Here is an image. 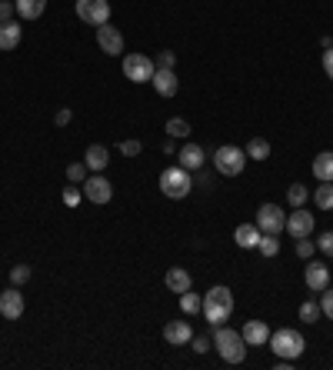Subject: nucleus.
<instances>
[{
  "instance_id": "cd10ccee",
  "label": "nucleus",
  "mask_w": 333,
  "mask_h": 370,
  "mask_svg": "<svg viewBox=\"0 0 333 370\" xmlns=\"http://www.w3.org/2000/svg\"><path fill=\"white\" fill-rule=\"evenodd\" d=\"M320 317H323L320 301H304V303H300V320H304V324H317Z\"/></svg>"
},
{
  "instance_id": "4468645a",
  "label": "nucleus",
  "mask_w": 333,
  "mask_h": 370,
  "mask_svg": "<svg viewBox=\"0 0 333 370\" xmlns=\"http://www.w3.org/2000/svg\"><path fill=\"white\" fill-rule=\"evenodd\" d=\"M164 341L173 343V347H183V343L194 341V330H190V324H187V320H166Z\"/></svg>"
},
{
  "instance_id": "4c0bfd02",
  "label": "nucleus",
  "mask_w": 333,
  "mask_h": 370,
  "mask_svg": "<svg viewBox=\"0 0 333 370\" xmlns=\"http://www.w3.org/2000/svg\"><path fill=\"white\" fill-rule=\"evenodd\" d=\"M14 0H0V24H7V20H10V17H14Z\"/></svg>"
},
{
  "instance_id": "f03ea898",
  "label": "nucleus",
  "mask_w": 333,
  "mask_h": 370,
  "mask_svg": "<svg viewBox=\"0 0 333 370\" xmlns=\"http://www.w3.org/2000/svg\"><path fill=\"white\" fill-rule=\"evenodd\" d=\"M213 347H217V354H220L227 364H243V357H247V341H243V334L223 327V324L217 327V334H213Z\"/></svg>"
},
{
  "instance_id": "c9c22d12",
  "label": "nucleus",
  "mask_w": 333,
  "mask_h": 370,
  "mask_svg": "<svg viewBox=\"0 0 333 370\" xmlns=\"http://www.w3.org/2000/svg\"><path fill=\"white\" fill-rule=\"evenodd\" d=\"M173 60H177V54H173V50H160V54H157V60H153V64H157V67L173 70Z\"/></svg>"
},
{
  "instance_id": "a211bd4d",
  "label": "nucleus",
  "mask_w": 333,
  "mask_h": 370,
  "mask_svg": "<svg viewBox=\"0 0 333 370\" xmlns=\"http://www.w3.org/2000/svg\"><path fill=\"white\" fill-rule=\"evenodd\" d=\"M177 153H180V167H187V170H200L204 160H207V153H204L200 144H183Z\"/></svg>"
},
{
  "instance_id": "dca6fc26",
  "label": "nucleus",
  "mask_w": 333,
  "mask_h": 370,
  "mask_svg": "<svg viewBox=\"0 0 333 370\" xmlns=\"http://www.w3.org/2000/svg\"><path fill=\"white\" fill-rule=\"evenodd\" d=\"M150 83L157 87V94H160V97H173V94H177V87H180V83H177V74H173V70H166V67L153 70Z\"/></svg>"
},
{
  "instance_id": "58836bf2",
  "label": "nucleus",
  "mask_w": 333,
  "mask_h": 370,
  "mask_svg": "<svg viewBox=\"0 0 333 370\" xmlns=\"http://www.w3.org/2000/svg\"><path fill=\"white\" fill-rule=\"evenodd\" d=\"M120 153H124V157H137V153H140V140H124V144H120Z\"/></svg>"
},
{
  "instance_id": "a19ab883",
  "label": "nucleus",
  "mask_w": 333,
  "mask_h": 370,
  "mask_svg": "<svg viewBox=\"0 0 333 370\" xmlns=\"http://www.w3.org/2000/svg\"><path fill=\"white\" fill-rule=\"evenodd\" d=\"M70 117H73V114H70V110H67V107H64V110H57V117H54V123H57V127H67V123H70Z\"/></svg>"
},
{
  "instance_id": "20e7f679",
  "label": "nucleus",
  "mask_w": 333,
  "mask_h": 370,
  "mask_svg": "<svg viewBox=\"0 0 333 370\" xmlns=\"http://www.w3.org/2000/svg\"><path fill=\"white\" fill-rule=\"evenodd\" d=\"M160 191H164V197H170V200H183L187 193L194 191L190 170H187V167H166L164 174H160Z\"/></svg>"
},
{
  "instance_id": "473e14b6",
  "label": "nucleus",
  "mask_w": 333,
  "mask_h": 370,
  "mask_svg": "<svg viewBox=\"0 0 333 370\" xmlns=\"http://www.w3.org/2000/svg\"><path fill=\"white\" fill-rule=\"evenodd\" d=\"M10 280H14V287L27 284V280H30V267H27V263H17L14 270H10Z\"/></svg>"
},
{
  "instance_id": "7ed1b4c3",
  "label": "nucleus",
  "mask_w": 333,
  "mask_h": 370,
  "mask_svg": "<svg viewBox=\"0 0 333 370\" xmlns=\"http://www.w3.org/2000/svg\"><path fill=\"white\" fill-rule=\"evenodd\" d=\"M270 347H274V354L280 357V360H297V357L306 350V341L300 337V330H293V327H280L270 334Z\"/></svg>"
},
{
  "instance_id": "c85d7f7f",
  "label": "nucleus",
  "mask_w": 333,
  "mask_h": 370,
  "mask_svg": "<svg viewBox=\"0 0 333 370\" xmlns=\"http://www.w3.org/2000/svg\"><path fill=\"white\" fill-rule=\"evenodd\" d=\"M287 200H290V207H304L310 200V191H306L304 184H290L287 187Z\"/></svg>"
},
{
  "instance_id": "ddd939ff",
  "label": "nucleus",
  "mask_w": 333,
  "mask_h": 370,
  "mask_svg": "<svg viewBox=\"0 0 333 370\" xmlns=\"http://www.w3.org/2000/svg\"><path fill=\"white\" fill-rule=\"evenodd\" d=\"M306 287L313 290V294H320V290H327L330 287V270H327V263H317V261H310L306 263Z\"/></svg>"
},
{
  "instance_id": "c756f323",
  "label": "nucleus",
  "mask_w": 333,
  "mask_h": 370,
  "mask_svg": "<svg viewBox=\"0 0 333 370\" xmlns=\"http://www.w3.org/2000/svg\"><path fill=\"white\" fill-rule=\"evenodd\" d=\"M187 134H190V123L183 121V117L166 121V137H187Z\"/></svg>"
},
{
  "instance_id": "72a5a7b5",
  "label": "nucleus",
  "mask_w": 333,
  "mask_h": 370,
  "mask_svg": "<svg viewBox=\"0 0 333 370\" xmlns=\"http://www.w3.org/2000/svg\"><path fill=\"white\" fill-rule=\"evenodd\" d=\"M313 250H317V244H313L310 237H300V240H297V254H300V257L310 261V257H313Z\"/></svg>"
},
{
  "instance_id": "2f4dec72",
  "label": "nucleus",
  "mask_w": 333,
  "mask_h": 370,
  "mask_svg": "<svg viewBox=\"0 0 333 370\" xmlns=\"http://www.w3.org/2000/svg\"><path fill=\"white\" fill-rule=\"evenodd\" d=\"M67 180L70 184H83V180H87V164H70L67 167Z\"/></svg>"
},
{
  "instance_id": "f8f14e48",
  "label": "nucleus",
  "mask_w": 333,
  "mask_h": 370,
  "mask_svg": "<svg viewBox=\"0 0 333 370\" xmlns=\"http://www.w3.org/2000/svg\"><path fill=\"white\" fill-rule=\"evenodd\" d=\"M0 314L7 317V320H20V317H24V294L17 287L0 294Z\"/></svg>"
},
{
  "instance_id": "6ab92c4d",
  "label": "nucleus",
  "mask_w": 333,
  "mask_h": 370,
  "mask_svg": "<svg viewBox=\"0 0 333 370\" xmlns=\"http://www.w3.org/2000/svg\"><path fill=\"white\" fill-rule=\"evenodd\" d=\"M164 280H166V290H173V294H187V290L194 287V280H190V274L183 267H170Z\"/></svg>"
},
{
  "instance_id": "2eb2a0df",
  "label": "nucleus",
  "mask_w": 333,
  "mask_h": 370,
  "mask_svg": "<svg viewBox=\"0 0 333 370\" xmlns=\"http://www.w3.org/2000/svg\"><path fill=\"white\" fill-rule=\"evenodd\" d=\"M83 164H87V170L100 174V170H107V167H111V151H107L104 144H90L87 153H83Z\"/></svg>"
},
{
  "instance_id": "7c9ffc66",
  "label": "nucleus",
  "mask_w": 333,
  "mask_h": 370,
  "mask_svg": "<svg viewBox=\"0 0 333 370\" xmlns=\"http://www.w3.org/2000/svg\"><path fill=\"white\" fill-rule=\"evenodd\" d=\"M320 310H323V317L327 320H333V290H320Z\"/></svg>"
},
{
  "instance_id": "4be33fe9",
  "label": "nucleus",
  "mask_w": 333,
  "mask_h": 370,
  "mask_svg": "<svg viewBox=\"0 0 333 370\" xmlns=\"http://www.w3.org/2000/svg\"><path fill=\"white\" fill-rule=\"evenodd\" d=\"M313 177L323 184V180H333V151H323L313 157Z\"/></svg>"
},
{
  "instance_id": "0eeeda50",
  "label": "nucleus",
  "mask_w": 333,
  "mask_h": 370,
  "mask_svg": "<svg viewBox=\"0 0 333 370\" xmlns=\"http://www.w3.org/2000/svg\"><path fill=\"white\" fill-rule=\"evenodd\" d=\"M77 17H80L83 24H107L111 20V4L107 0H77Z\"/></svg>"
},
{
  "instance_id": "bb28decb",
  "label": "nucleus",
  "mask_w": 333,
  "mask_h": 370,
  "mask_svg": "<svg viewBox=\"0 0 333 370\" xmlns=\"http://www.w3.org/2000/svg\"><path fill=\"white\" fill-rule=\"evenodd\" d=\"M200 307H204V297H197L194 287L187 290V294H180V310L183 314H200Z\"/></svg>"
},
{
  "instance_id": "79ce46f5",
  "label": "nucleus",
  "mask_w": 333,
  "mask_h": 370,
  "mask_svg": "<svg viewBox=\"0 0 333 370\" xmlns=\"http://www.w3.org/2000/svg\"><path fill=\"white\" fill-rule=\"evenodd\" d=\"M194 350H197V354H207L210 341H207V337H194Z\"/></svg>"
},
{
  "instance_id": "1a4fd4ad",
  "label": "nucleus",
  "mask_w": 333,
  "mask_h": 370,
  "mask_svg": "<svg viewBox=\"0 0 333 370\" xmlns=\"http://www.w3.org/2000/svg\"><path fill=\"white\" fill-rule=\"evenodd\" d=\"M253 224L260 227V233H280L283 227H287V214H283L277 204H260Z\"/></svg>"
},
{
  "instance_id": "9b49d317",
  "label": "nucleus",
  "mask_w": 333,
  "mask_h": 370,
  "mask_svg": "<svg viewBox=\"0 0 333 370\" xmlns=\"http://www.w3.org/2000/svg\"><path fill=\"white\" fill-rule=\"evenodd\" d=\"M283 231L290 233L293 240L310 237V233H313V214H306L304 207H293V214H287V227H283Z\"/></svg>"
},
{
  "instance_id": "f704fd0d",
  "label": "nucleus",
  "mask_w": 333,
  "mask_h": 370,
  "mask_svg": "<svg viewBox=\"0 0 333 370\" xmlns=\"http://www.w3.org/2000/svg\"><path fill=\"white\" fill-rule=\"evenodd\" d=\"M317 250H323L327 257H333V231H323L317 240Z\"/></svg>"
},
{
  "instance_id": "f257e3e1",
  "label": "nucleus",
  "mask_w": 333,
  "mask_h": 370,
  "mask_svg": "<svg viewBox=\"0 0 333 370\" xmlns=\"http://www.w3.org/2000/svg\"><path fill=\"white\" fill-rule=\"evenodd\" d=\"M200 314L207 317V324H213V327H220L223 320H230V314H234V294H230V287H210L207 294H204V307H200Z\"/></svg>"
},
{
  "instance_id": "f3484780",
  "label": "nucleus",
  "mask_w": 333,
  "mask_h": 370,
  "mask_svg": "<svg viewBox=\"0 0 333 370\" xmlns=\"http://www.w3.org/2000/svg\"><path fill=\"white\" fill-rule=\"evenodd\" d=\"M240 334H243V341H247V347H264V343L270 341V327H267L264 320H247Z\"/></svg>"
},
{
  "instance_id": "5701e85b",
  "label": "nucleus",
  "mask_w": 333,
  "mask_h": 370,
  "mask_svg": "<svg viewBox=\"0 0 333 370\" xmlns=\"http://www.w3.org/2000/svg\"><path fill=\"white\" fill-rule=\"evenodd\" d=\"M14 7L24 20H37V17L47 11V0H14Z\"/></svg>"
},
{
  "instance_id": "412c9836",
  "label": "nucleus",
  "mask_w": 333,
  "mask_h": 370,
  "mask_svg": "<svg viewBox=\"0 0 333 370\" xmlns=\"http://www.w3.org/2000/svg\"><path fill=\"white\" fill-rule=\"evenodd\" d=\"M17 43H20V24L17 20L0 24V50H14Z\"/></svg>"
},
{
  "instance_id": "e433bc0d",
  "label": "nucleus",
  "mask_w": 333,
  "mask_h": 370,
  "mask_svg": "<svg viewBox=\"0 0 333 370\" xmlns=\"http://www.w3.org/2000/svg\"><path fill=\"white\" fill-rule=\"evenodd\" d=\"M80 197H83L80 187H67V191H64V204H67V207H77V204H80Z\"/></svg>"
},
{
  "instance_id": "b1692460",
  "label": "nucleus",
  "mask_w": 333,
  "mask_h": 370,
  "mask_svg": "<svg viewBox=\"0 0 333 370\" xmlns=\"http://www.w3.org/2000/svg\"><path fill=\"white\" fill-rule=\"evenodd\" d=\"M313 204L320 207V210H333V180H323L317 187V193H313Z\"/></svg>"
},
{
  "instance_id": "39448f33",
  "label": "nucleus",
  "mask_w": 333,
  "mask_h": 370,
  "mask_svg": "<svg viewBox=\"0 0 333 370\" xmlns=\"http://www.w3.org/2000/svg\"><path fill=\"white\" fill-rule=\"evenodd\" d=\"M213 167L220 170L223 177H236V174H243V167H247V151H243V147H234V144H223V147H217V153H213Z\"/></svg>"
},
{
  "instance_id": "aec40b11",
  "label": "nucleus",
  "mask_w": 333,
  "mask_h": 370,
  "mask_svg": "<svg viewBox=\"0 0 333 370\" xmlns=\"http://www.w3.org/2000/svg\"><path fill=\"white\" fill-rule=\"evenodd\" d=\"M234 240H236V247H243V250H247V247H257L260 244V227H257V224H240L234 231Z\"/></svg>"
},
{
  "instance_id": "423d86ee",
  "label": "nucleus",
  "mask_w": 333,
  "mask_h": 370,
  "mask_svg": "<svg viewBox=\"0 0 333 370\" xmlns=\"http://www.w3.org/2000/svg\"><path fill=\"white\" fill-rule=\"evenodd\" d=\"M153 70H157V64H153L150 57L143 54H127L124 57V77L134 83H150Z\"/></svg>"
},
{
  "instance_id": "9d476101",
  "label": "nucleus",
  "mask_w": 333,
  "mask_h": 370,
  "mask_svg": "<svg viewBox=\"0 0 333 370\" xmlns=\"http://www.w3.org/2000/svg\"><path fill=\"white\" fill-rule=\"evenodd\" d=\"M97 47L104 50V54H111V57L124 54V34H120V30L107 20V24H100V27H97Z\"/></svg>"
},
{
  "instance_id": "a878e982",
  "label": "nucleus",
  "mask_w": 333,
  "mask_h": 370,
  "mask_svg": "<svg viewBox=\"0 0 333 370\" xmlns=\"http://www.w3.org/2000/svg\"><path fill=\"white\" fill-rule=\"evenodd\" d=\"M257 250H260L264 257H277V254H280L277 233H260V244H257Z\"/></svg>"
},
{
  "instance_id": "6e6552de",
  "label": "nucleus",
  "mask_w": 333,
  "mask_h": 370,
  "mask_svg": "<svg viewBox=\"0 0 333 370\" xmlns=\"http://www.w3.org/2000/svg\"><path fill=\"white\" fill-rule=\"evenodd\" d=\"M83 197L90 200V204H111L113 200V184L107 177H100V174H94V177H87L80 184Z\"/></svg>"
},
{
  "instance_id": "37998d69",
  "label": "nucleus",
  "mask_w": 333,
  "mask_h": 370,
  "mask_svg": "<svg viewBox=\"0 0 333 370\" xmlns=\"http://www.w3.org/2000/svg\"><path fill=\"white\" fill-rule=\"evenodd\" d=\"M164 153L170 157V153H177V147H173V140H164Z\"/></svg>"
},
{
  "instance_id": "393cba45",
  "label": "nucleus",
  "mask_w": 333,
  "mask_h": 370,
  "mask_svg": "<svg viewBox=\"0 0 333 370\" xmlns=\"http://www.w3.org/2000/svg\"><path fill=\"white\" fill-rule=\"evenodd\" d=\"M247 157L250 160H267V157H270V144H267L264 137H253L247 144Z\"/></svg>"
},
{
  "instance_id": "ea45409f",
  "label": "nucleus",
  "mask_w": 333,
  "mask_h": 370,
  "mask_svg": "<svg viewBox=\"0 0 333 370\" xmlns=\"http://www.w3.org/2000/svg\"><path fill=\"white\" fill-rule=\"evenodd\" d=\"M323 70H327V77L333 81V47H327V50H323Z\"/></svg>"
}]
</instances>
